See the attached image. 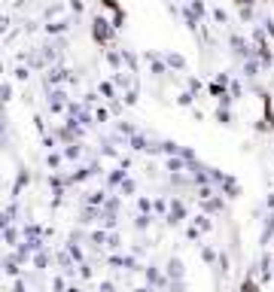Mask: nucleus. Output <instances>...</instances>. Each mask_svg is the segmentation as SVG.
<instances>
[{
    "instance_id": "1",
    "label": "nucleus",
    "mask_w": 274,
    "mask_h": 292,
    "mask_svg": "<svg viewBox=\"0 0 274 292\" xmlns=\"http://www.w3.org/2000/svg\"><path fill=\"white\" fill-rule=\"evenodd\" d=\"M95 36H98V40H107V36H113V25H107L104 18H98V22H95Z\"/></svg>"
},
{
    "instance_id": "2",
    "label": "nucleus",
    "mask_w": 274,
    "mask_h": 292,
    "mask_svg": "<svg viewBox=\"0 0 274 292\" xmlns=\"http://www.w3.org/2000/svg\"><path fill=\"white\" fill-rule=\"evenodd\" d=\"M168 61H171L174 67H183V58H180V55H171V58H168Z\"/></svg>"
}]
</instances>
